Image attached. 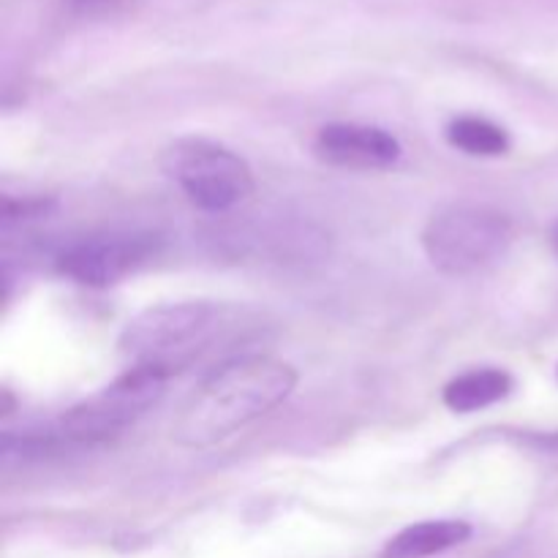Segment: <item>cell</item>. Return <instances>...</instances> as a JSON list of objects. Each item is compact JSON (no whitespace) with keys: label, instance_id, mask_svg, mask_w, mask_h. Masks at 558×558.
I'll use <instances>...</instances> for the list:
<instances>
[{"label":"cell","instance_id":"6da1fadb","mask_svg":"<svg viewBox=\"0 0 558 558\" xmlns=\"http://www.w3.org/2000/svg\"><path fill=\"white\" fill-rule=\"evenodd\" d=\"M298 385L289 363L276 357H238L223 363L191 392L174 423V441L183 447H213L256 423L287 401Z\"/></svg>","mask_w":558,"mask_h":558},{"label":"cell","instance_id":"7a4b0ae2","mask_svg":"<svg viewBox=\"0 0 558 558\" xmlns=\"http://www.w3.org/2000/svg\"><path fill=\"white\" fill-rule=\"evenodd\" d=\"M227 327L223 308L216 303H163L142 311L125 325L120 352L134 368H156L163 374L183 368L199 357Z\"/></svg>","mask_w":558,"mask_h":558},{"label":"cell","instance_id":"3957f363","mask_svg":"<svg viewBox=\"0 0 558 558\" xmlns=\"http://www.w3.org/2000/svg\"><path fill=\"white\" fill-rule=\"evenodd\" d=\"M512 221L507 213L480 202H456L430 216L423 248L430 265L452 278L474 276L507 254Z\"/></svg>","mask_w":558,"mask_h":558},{"label":"cell","instance_id":"277c9868","mask_svg":"<svg viewBox=\"0 0 558 558\" xmlns=\"http://www.w3.org/2000/svg\"><path fill=\"white\" fill-rule=\"evenodd\" d=\"M161 167L196 207L227 213L254 194V172L248 161L229 147L202 136H185L163 150Z\"/></svg>","mask_w":558,"mask_h":558},{"label":"cell","instance_id":"5b68a950","mask_svg":"<svg viewBox=\"0 0 558 558\" xmlns=\"http://www.w3.org/2000/svg\"><path fill=\"white\" fill-rule=\"evenodd\" d=\"M167 379L169 374H163V371L131 368L129 374L114 379L96 396L85 398L74 409H69L60 420L58 434L65 441H80V445L112 439L140 417H145L147 409L161 401Z\"/></svg>","mask_w":558,"mask_h":558},{"label":"cell","instance_id":"8992f818","mask_svg":"<svg viewBox=\"0 0 558 558\" xmlns=\"http://www.w3.org/2000/svg\"><path fill=\"white\" fill-rule=\"evenodd\" d=\"M156 254V240L150 234H109L71 245L63 251L58 267L63 276L82 287L107 289L140 270Z\"/></svg>","mask_w":558,"mask_h":558},{"label":"cell","instance_id":"52a82bcc","mask_svg":"<svg viewBox=\"0 0 558 558\" xmlns=\"http://www.w3.org/2000/svg\"><path fill=\"white\" fill-rule=\"evenodd\" d=\"M316 156L343 169H387L401 158L390 131L365 123H330L316 134Z\"/></svg>","mask_w":558,"mask_h":558},{"label":"cell","instance_id":"ba28073f","mask_svg":"<svg viewBox=\"0 0 558 558\" xmlns=\"http://www.w3.org/2000/svg\"><path fill=\"white\" fill-rule=\"evenodd\" d=\"M472 537V526L466 521H423L398 532L385 545L379 558H430L445 550L458 548Z\"/></svg>","mask_w":558,"mask_h":558},{"label":"cell","instance_id":"9c48e42d","mask_svg":"<svg viewBox=\"0 0 558 558\" xmlns=\"http://www.w3.org/2000/svg\"><path fill=\"white\" fill-rule=\"evenodd\" d=\"M512 392V376L499 368H477L458 376L445 387V407L458 414H472L505 401Z\"/></svg>","mask_w":558,"mask_h":558},{"label":"cell","instance_id":"30bf717a","mask_svg":"<svg viewBox=\"0 0 558 558\" xmlns=\"http://www.w3.org/2000/svg\"><path fill=\"white\" fill-rule=\"evenodd\" d=\"M447 140L458 150L480 158H496L510 150V134L501 125L490 123L485 118H474V114L452 120L447 125Z\"/></svg>","mask_w":558,"mask_h":558}]
</instances>
